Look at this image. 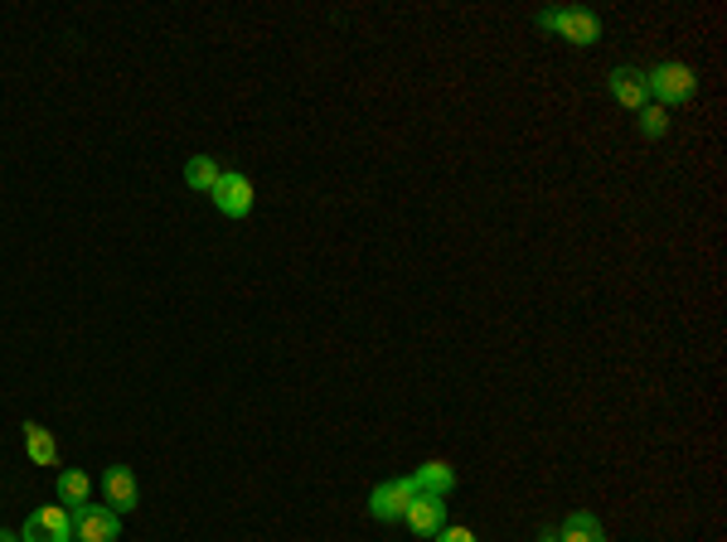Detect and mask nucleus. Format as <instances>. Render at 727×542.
I'll return each instance as SVG.
<instances>
[{
  "label": "nucleus",
  "instance_id": "nucleus-11",
  "mask_svg": "<svg viewBox=\"0 0 727 542\" xmlns=\"http://www.w3.org/2000/svg\"><path fill=\"white\" fill-rule=\"evenodd\" d=\"M412 485L422 489V495H452L456 489V470L446 460H427V465H417V475H412Z\"/></svg>",
  "mask_w": 727,
  "mask_h": 542
},
{
  "label": "nucleus",
  "instance_id": "nucleus-7",
  "mask_svg": "<svg viewBox=\"0 0 727 542\" xmlns=\"http://www.w3.org/2000/svg\"><path fill=\"white\" fill-rule=\"evenodd\" d=\"M403 523H408L417 538H427V542H432V538L446 528V499H442V495H422V489H417V499L408 503Z\"/></svg>",
  "mask_w": 727,
  "mask_h": 542
},
{
  "label": "nucleus",
  "instance_id": "nucleus-19",
  "mask_svg": "<svg viewBox=\"0 0 727 542\" xmlns=\"http://www.w3.org/2000/svg\"><path fill=\"white\" fill-rule=\"evenodd\" d=\"M73 542H78V538H73Z\"/></svg>",
  "mask_w": 727,
  "mask_h": 542
},
{
  "label": "nucleus",
  "instance_id": "nucleus-2",
  "mask_svg": "<svg viewBox=\"0 0 727 542\" xmlns=\"http://www.w3.org/2000/svg\"><path fill=\"white\" fill-rule=\"evenodd\" d=\"M539 30H553L557 40L587 48V44H597V40H601V15H592V10H582V6L539 10Z\"/></svg>",
  "mask_w": 727,
  "mask_h": 542
},
{
  "label": "nucleus",
  "instance_id": "nucleus-5",
  "mask_svg": "<svg viewBox=\"0 0 727 542\" xmlns=\"http://www.w3.org/2000/svg\"><path fill=\"white\" fill-rule=\"evenodd\" d=\"M20 542H73V513L64 503H44L20 528Z\"/></svg>",
  "mask_w": 727,
  "mask_h": 542
},
{
  "label": "nucleus",
  "instance_id": "nucleus-8",
  "mask_svg": "<svg viewBox=\"0 0 727 542\" xmlns=\"http://www.w3.org/2000/svg\"><path fill=\"white\" fill-rule=\"evenodd\" d=\"M102 495H107V509H117V513H131L141 503L137 475H131L127 465H107L102 470Z\"/></svg>",
  "mask_w": 727,
  "mask_h": 542
},
{
  "label": "nucleus",
  "instance_id": "nucleus-15",
  "mask_svg": "<svg viewBox=\"0 0 727 542\" xmlns=\"http://www.w3.org/2000/svg\"><path fill=\"white\" fill-rule=\"evenodd\" d=\"M640 136L645 141H660V136H670V117H664V107L660 102H650V107H640Z\"/></svg>",
  "mask_w": 727,
  "mask_h": 542
},
{
  "label": "nucleus",
  "instance_id": "nucleus-1",
  "mask_svg": "<svg viewBox=\"0 0 727 542\" xmlns=\"http://www.w3.org/2000/svg\"><path fill=\"white\" fill-rule=\"evenodd\" d=\"M645 88H650V97H660V107H684L698 93V73L688 64H679V58H664V64L645 68Z\"/></svg>",
  "mask_w": 727,
  "mask_h": 542
},
{
  "label": "nucleus",
  "instance_id": "nucleus-9",
  "mask_svg": "<svg viewBox=\"0 0 727 542\" xmlns=\"http://www.w3.org/2000/svg\"><path fill=\"white\" fill-rule=\"evenodd\" d=\"M606 88H611V97L626 107V112L650 107V88H645V73H640V68H616L611 78H606Z\"/></svg>",
  "mask_w": 727,
  "mask_h": 542
},
{
  "label": "nucleus",
  "instance_id": "nucleus-17",
  "mask_svg": "<svg viewBox=\"0 0 727 542\" xmlns=\"http://www.w3.org/2000/svg\"><path fill=\"white\" fill-rule=\"evenodd\" d=\"M539 542H557V528H543V533H539Z\"/></svg>",
  "mask_w": 727,
  "mask_h": 542
},
{
  "label": "nucleus",
  "instance_id": "nucleus-13",
  "mask_svg": "<svg viewBox=\"0 0 727 542\" xmlns=\"http://www.w3.org/2000/svg\"><path fill=\"white\" fill-rule=\"evenodd\" d=\"M54 489H58V503H64V509H78V503H88V495H93V479L83 470H58Z\"/></svg>",
  "mask_w": 727,
  "mask_h": 542
},
{
  "label": "nucleus",
  "instance_id": "nucleus-14",
  "mask_svg": "<svg viewBox=\"0 0 727 542\" xmlns=\"http://www.w3.org/2000/svg\"><path fill=\"white\" fill-rule=\"evenodd\" d=\"M218 175H224V170H218V160L214 155H189V165H185V184L194 194H209L214 184H218Z\"/></svg>",
  "mask_w": 727,
  "mask_h": 542
},
{
  "label": "nucleus",
  "instance_id": "nucleus-3",
  "mask_svg": "<svg viewBox=\"0 0 727 542\" xmlns=\"http://www.w3.org/2000/svg\"><path fill=\"white\" fill-rule=\"evenodd\" d=\"M209 199H214V208L224 218H248L252 204H258V189H252V180L242 175V170H224L218 184L209 189Z\"/></svg>",
  "mask_w": 727,
  "mask_h": 542
},
{
  "label": "nucleus",
  "instance_id": "nucleus-6",
  "mask_svg": "<svg viewBox=\"0 0 727 542\" xmlns=\"http://www.w3.org/2000/svg\"><path fill=\"white\" fill-rule=\"evenodd\" d=\"M412 499H417V485H412V475H408V479H383V485L369 495V513H373L379 523H403V513H408Z\"/></svg>",
  "mask_w": 727,
  "mask_h": 542
},
{
  "label": "nucleus",
  "instance_id": "nucleus-18",
  "mask_svg": "<svg viewBox=\"0 0 727 542\" xmlns=\"http://www.w3.org/2000/svg\"><path fill=\"white\" fill-rule=\"evenodd\" d=\"M0 542H20V533H6V528H0Z\"/></svg>",
  "mask_w": 727,
  "mask_h": 542
},
{
  "label": "nucleus",
  "instance_id": "nucleus-4",
  "mask_svg": "<svg viewBox=\"0 0 727 542\" xmlns=\"http://www.w3.org/2000/svg\"><path fill=\"white\" fill-rule=\"evenodd\" d=\"M73 513V538L78 542H117L121 538V513L107 503H78Z\"/></svg>",
  "mask_w": 727,
  "mask_h": 542
},
{
  "label": "nucleus",
  "instance_id": "nucleus-16",
  "mask_svg": "<svg viewBox=\"0 0 727 542\" xmlns=\"http://www.w3.org/2000/svg\"><path fill=\"white\" fill-rule=\"evenodd\" d=\"M432 542H480V538L470 533V528H452V523H446V528H442V533H436Z\"/></svg>",
  "mask_w": 727,
  "mask_h": 542
},
{
  "label": "nucleus",
  "instance_id": "nucleus-10",
  "mask_svg": "<svg viewBox=\"0 0 727 542\" xmlns=\"http://www.w3.org/2000/svg\"><path fill=\"white\" fill-rule=\"evenodd\" d=\"M557 542H606V528H601L597 513L573 509L563 523H557Z\"/></svg>",
  "mask_w": 727,
  "mask_h": 542
},
{
  "label": "nucleus",
  "instance_id": "nucleus-12",
  "mask_svg": "<svg viewBox=\"0 0 727 542\" xmlns=\"http://www.w3.org/2000/svg\"><path fill=\"white\" fill-rule=\"evenodd\" d=\"M20 431H24V455H30L34 465H58V441L48 436V426L24 422Z\"/></svg>",
  "mask_w": 727,
  "mask_h": 542
}]
</instances>
